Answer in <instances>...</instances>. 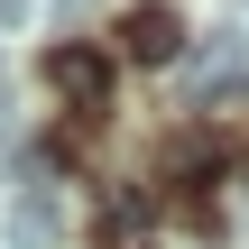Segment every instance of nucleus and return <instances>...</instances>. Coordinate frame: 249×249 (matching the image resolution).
<instances>
[{
  "mask_svg": "<svg viewBox=\"0 0 249 249\" xmlns=\"http://www.w3.org/2000/svg\"><path fill=\"white\" fill-rule=\"evenodd\" d=\"M65 222H74V194H65L55 176H28V185L9 194V213H0V240L9 249H55Z\"/></svg>",
  "mask_w": 249,
  "mask_h": 249,
  "instance_id": "f03ea898",
  "label": "nucleus"
},
{
  "mask_svg": "<svg viewBox=\"0 0 249 249\" xmlns=\"http://www.w3.org/2000/svg\"><path fill=\"white\" fill-rule=\"evenodd\" d=\"M185 102L194 111H240L249 102V28H213L194 55H185Z\"/></svg>",
  "mask_w": 249,
  "mask_h": 249,
  "instance_id": "f257e3e1",
  "label": "nucleus"
},
{
  "mask_svg": "<svg viewBox=\"0 0 249 249\" xmlns=\"http://www.w3.org/2000/svg\"><path fill=\"white\" fill-rule=\"evenodd\" d=\"M55 9H65V18H74V9H92V0H55Z\"/></svg>",
  "mask_w": 249,
  "mask_h": 249,
  "instance_id": "39448f33",
  "label": "nucleus"
},
{
  "mask_svg": "<svg viewBox=\"0 0 249 249\" xmlns=\"http://www.w3.org/2000/svg\"><path fill=\"white\" fill-rule=\"evenodd\" d=\"M120 55H129V65H176V55H185V18H176L166 0H139V9L120 18Z\"/></svg>",
  "mask_w": 249,
  "mask_h": 249,
  "instance_id": "7ed1b4c3",
  "label": "nucleus"
},
{
  "mask_svg": "<svg viewBox=\"0 0 249 249\" xmlns=\"http://www.w3.org/2000/svg\"><path fill=\"white\" fill-rule=\"evenodd\" d=\"M46 83H55L65 102H83V111L111 102V65H102L92 46H55V55H46Z\"/></svg>",
  "mask_w": 249,
  "mask_h": 249,
  "instance_id": "20e7f679",
  "label": "nucleus"
}]
</instances>
